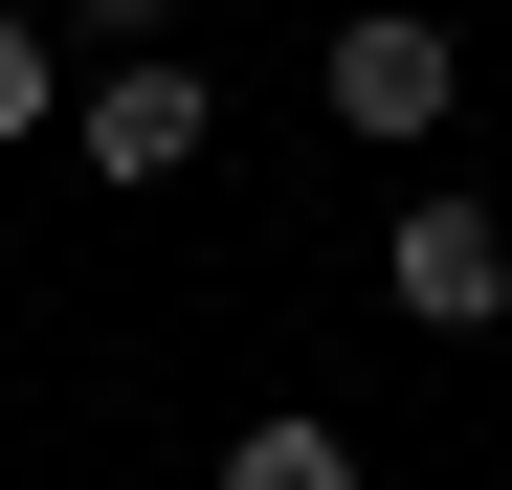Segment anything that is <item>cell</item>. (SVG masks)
<instances>
[{"label":"cell","mask_w":512,"mask_h":490,"mask_svg":"<svg viewBox=\"0 0 512 490\" xmlns=\"http://www.w3.org/2000/svg\"><path fill=\"white\" fill-rule=\"evenodd\" d=\"M312 90H334V134H357V156H423V134L468 112V45L423 23V0H334V45H312Z\"/></svg>","instance_id":"1"},{"label":"cell","mask_w":512,"mask_h":490,"mask_svg":"<svg viewBox=\"0 0 512 490\" xmlns=\"http://www.w3.org/2000/svg\"><path fill=\"white\" fill-rule=\"evenodd\" d=\"M201 134H223V90H201L179 45H134L112 90L67 112V179H112V201H156V179H201Z\"/></svg>","instance_id":"2"},{"label":"cell","mask_w":512,"mask_h":490,"mask_svg":"<svg viewBox=\"0 0 512 490\" xmlns=\"http://www.w3.org/2000/svg\"><path fill=\"white\" fill-rule=\"evenodd\" d=\"M379 290L423 312V335H490V312H512V223H490L468 179H401V223H379Z\"/></svg>","instance_id":"3"},{"label":"cell","mask_w":512,"mask_h":490,"mask_svg":"<svg viewBox=\"0 0 512 490\" xmlns=\"http://www.w3.org/2000/svg\"><path fill=\"white\" fill-rule=\"evenodd\" d=\"M223 490H357V446H334V424H312V401H268V424H245V446H223Z\"/></svg>","instance_id":"4"},{"label":"cell","mask_w":512,"mask_h":490,"mask_svg":"<svg viewBox=\"0 0 512 490\" xmlns=\"http://www.w3.org/2000/svg\"><path fill=\"white\" fill-rule=\"evenodd\" d=\"M23 134H45V23L0 0V156H23Z\"/></svg>","instance_id":"5"},{"label":"cell","mask_w":512,"mask_h":490,"mask_svg":"<svg viewBox=\"0 0 512 490\" xmlns=\"http://www.w3.org/2000/svg\"><path fill=\"white\" fill-rule=\"evenodd\" d=\"M45 23H67V45H112V67H134L156 23H179V0H45Z\"/></svg>","instance_id":"6"}]
</instances>
